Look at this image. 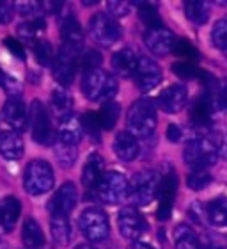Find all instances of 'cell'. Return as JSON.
<instances>
[{
  "instance_id": "74e56055",
  "label": "cell",
  "mask_w": 227,
  "mask_h": 249,
  "mask_svg": "<svg viewBox=\"0 0 227 249\" xmlns=\"http://www.w3.org/2000/svg\"><path fill=\"white\" fill-rule=\"evenodd\" d=\"M213 177L208 169H192V173L186 178V185L190 187L192 191H202L211 183Z\"/></svg>"
},
{
  "instance_id": "bcb514c9",
  "label": "cell",
  "mask_w": 227,
  "mask_h": 249,
  "mask_svg": "<svg viewBox=\"0 0 227 249\" xmlns=\"http://www.w3.org/2000/svg\"><path fill=\"white\" fill-rule=\"evenodd\" d=\"M188 215L192 217V221L197 224H204L206 221V207L201 205V203H194L190 208H188Z\"/></svg>"
},
{
  "instance_id": "8992f818",
  "label": "cell",
  "mask_w": 227,
  "mask_h": 249,
  "mask_svg": "<svg viewBox=\"0 0 227 249\" xmlns=\"http://www.w3.org/2000/svg\"><path fill=\"white\" fill-rule=\"evenodd\" d=\"M78 224H80V230H82L83 237H85L89 242H103V240L109 239V235H110L109 215H107L101 208H96V207L85 208V210L80 213Z\"/></svg>"
},
{
  "instance_id": "f907efd6",
  "label": "cell",
  "mask_w": 227,
  "mask_h": 249,
  "mask_svg": "<svg viewBox=\"0 0 227 249\" xmlns=\"http://www.w3.org/2000/svg\"><path fill=\"white\" fill-rule=\"evenodd\" d=\"M201 249H222V246L218 244V240L208 237L204 242H201Z\"/></svg>"
},
{
  "instance_id": "603a6c76",
  "label": "cell",
  "mask_w": 227,
  "mask_h": 249,
  "mask_svg": "<svg viewBox=\"0 0 227 249\" xmlns=\"http://www.w3.org/2000/svg\"><path fill=\"white\" fill-rule=\"evenodd\" d=\"M61 37H62V45H67L71 48H77V50H82L83 45V32L80 23L77 21V18L73 15L62 16L61 21Z\"/></svg>"
},
{
  "instance_id": "5b68a950",
  "label": "cell",
  "mask_w": 227,
  "mask_h": 249,
  "mask_svg": "<svg viewBox=\"0 0 227 249\" xmlns=\"http://www.w3.org/2000/svg\"><path fill=\"white\" fill-rule=\"evenodd\" d=\"M162 178L156 171H140L137 173L131 180H130V189H128V197L135 205L139 207H146L149 205L156 196H158V189H160Z\"/></svg>"
},
{
  "instance_id": "44dd1931",
  "label": "cell",
  "mask_w": 227,
  "mask_h": 249,
  "mask_svg": "<svg viewBox=\"0 0 227 249\" xmlns=\"http://www.w3.org/2000/svg\"><path fill=\"white\" fill-rule=\"evenodd\" d=\"M21 213V205L16 196H5L0 201V228L2 231L9 233L16 226Z\"/></svg>"
},
{
  "instance_id": "7a4b0ae2",
  "label": "cell",
  "mask_w": 227,
  "mask_h": 249,
  "mask_svg": "<svg viewBox=\"0 0 227 249\" xmlns=\"http://www.w3.org/2000/svg\"><path fill=\"white\" fill-rule=\"evenodd\" d=\"M156 123V104L151 98H140L128 110L126 132L133 135L135 139H147L155 134Z\"/></svg>"
},
{
  "instance_id": "d590c367",
  "label": "cell",
  "mask_w": 227,
  "mask_h": 249,
  "mask_svg": "<svg viewBox=\"0 0 227 249\" xmlns=\"http://www.w3.org/2000/svg\"><path fill=\"white\" fill-rule=\"evenodd\" d=\"M172 52H174L178 57L185 59V62H192V64L201 59V52H199V50H197V48L188 41V39H185V37L176 39L174 50H172Z\"/></svg>"
},
{
  "instance_id": "2e32d148",
  "label": "cell",
  "mask_w": 227,
  "mask_h": 249,
  "mask_svg": "<svg viewBox=\"0 0 227 249\" xmlns=\"http://www.w3.org/2000/svg\"><path fill=\"white\" fill-rule=\"evenodd\" d=\"M77 201H78L77 187H75L73 182H66L55 192V196L52 197L48 208H50L52 215H67V213H71L73 208L77 207Z\"/></svg>"
},
{
  "instance_id": "9a60e30c",
  "label": "cell",
  "mask_w": 227,
  "mask_h": 249,
  "mask_svg": "<svg viewBox=\"0 0 227 249\" xmlns=\"http://www.w3.org/2000/svg\"><path fill=\"white\" fill-rule=\"evenodd\" d=\"M2 120L15 132H25L29 128V110L20 98H9L2 107Z\"/></svg>"
},
{
  "instance_id": "5bb4252c",
  "label": "cell",
  "mask_w": 227,
  "mask_h": 249,
  "mask_svg": "<svg viewBox=\"0 0 227 249\" xmlns=\"http://www.w3.org/2000/svg\"><path fill=\"white\" fill-rule=\"evenodd\" d=\"M144 43L147 50L155 55H167L174 50V43H176V36L169 29L165 27H160V29H147L144 34Z\"/></svg>"
},
{
  "instance_id": "b9f144b4",
  "label": "cell",
  "mask_w": 227,
  "mask_h": 249,
  "mask_svg": "<svg viewBox=\"0 0 227 249\" xmlns=\"http://www.w3.org/2000/svg\"><path fill=\"white\" fill-rule=\"evenodd\" d=\"M101 62H103L101 53L93 50V48H89V50H85V52L80 55V62H78V64L83 68V73H85V71H93V70H99Z\"/></svg>"
},
{
  "instance_id": "f546056e",
  "label": "cell",
  "mask_w": 227,
  "mask_h": 249,
  "mask_svg": "<svg viewBox=\"0 0 227 249\" xmlns=\"http://www.w3.org/2000/svg\"><path fill=\"white\" fill-rule=\"evenodd\" d=\"M50 105H52L53 114H55L59 120H62V118H66L67 114H71L73 96L67 93L66 89H55V91L52 93Z\"/></svg>"
},
{
  "instance_id": "83f0119b",
  "label": "cell",
  "mask_w": 227,
  "mask_h": 249,
  "mask_svg": "<svg viewBox=\"0 0 227 249\" xmlns=\"http://www.w3.org/2000/svg\"><path fill=\"white\" fill-rule=\"evenodd\" d=\"M174 248L176 249H201V240L195 235V231L186 226L178 224L174 228Z\"/></svg>"
},
{
  "instance_id": "836d02e7",
  "label": "cell",
  "mask_w": 227,
  "mask_h": 249,
  "mask_svg": "<svg viewBox=\"0 0 227 249\" xmlns=\"http://www.w3.org/2000/svg\"><path fill=\"white\" fill-rule=\"evenodd\" d=\"M55 157H57V162L61 164L62 167H71L75 162H77V157H78V148L73 144H66V142H61V141H57L55 148Z\"/></svg>"
},
{
  "instance_id": "d4e9b609",
  "label": "cell",
  "mask_w": 227,
  "mask_h": 249,
  "mask_svg": "<svg viewBox=\"0 0 227 249\" xmlns=\"http://www.w3.org/2000/svg\"><path fill=\"white\" fill-rule=\"evenodd\" d=\"M23 141L16 132H2L0 134V155L5 160H20L23 157Z\"/></svg>"
},
{
  "instance_id": "277c9868",
  "label": "cell",
  "mask_w": 227,
  "mask_h": 249,
  "mask_svg": "<svg viewBox=\"0 0 227 249\" xmlns=\"http://www.w3.org/2000/svg\"><path fill=\"white\" fill-rule=\"evenodd\" d=\"M55 177L47 160H31L23 173V187L31 196H43L53 189Z\"/></svg>"
},
{
  "instance_id": "8fae6325",
  "label": "cell",
  "mask_w": 227,
  "mask_h": 249,
  "mask_svg": "<svg viewBox=\"0 0 227 249\" xmlns=\"http://www.w3.org/2000/svg\"><path fill=\"white\" fill-rule=\"evenodd\" d=\"M117 226L124 239L133 240V242L139 240L147 231V221L135 207L121 208V212L117 215Z\"/></svg>"
},
{
  "instance_id": "db71d44e",
  "label": "cell",
  "mask_w": 227,
  "mask_h": 249,
  "mask_svg": "<svg viewBox=\"0 0 227 249\" xmlns=\"http://www.w3.org/2000/svg\"><path fill=\"white\" fill-rule=\"evenodd\" d=\"M75 249H98V248H94V246H91V244H80Z\"/></svg>"
},
{
  "instance_id": "ffe728a7",
  "label": "cell",
  "mask_w": 227,
  "mask_h": 249,
  "mask_svg": "<svg viewBox=\"0 0 227 249\" xmlns=\"http://www.w3.org/2000/svg\"><path fill=\"white\" fill-rule=\"evenodd\" d=\"M112 150L121 160L131 162L139 157L140 146H139V141L135 139L131 134H128V132H119L115 135V139H114Z\"/></svg>"
},
{
  "instance_id": "4dcf8cb0",
  "label": "cell",
  "mask_w": 227,
  "mask_h": 249,
  "mask_svg": "<svg viewBox=\"0 0 227 249\" xmlns=\"http://www.w3.org/2000/svg\"><path fill=\"white\" fill-rule=\"evenodd\" d=\"M98 114V121H99V126L101 130H112L115 124H117V120H119V114H121V107L119 104L115 102H107V104L101 107Z\"/></svg>"
},
{
  "instance_id": "1f68e13d",
  "label": "cell",
  "mask_w": 227,
  "mask_h": 249,
  "mask_svg": "<svg viewBox=\"0 0 227 249\" xmlns=\"http://www.w3.org/2000/svg\"><path fill=\"white\" fill-rule=\"evenodd\" d=\"M185 15L192 23L204 25L208 21V18H210V7L204 2H195V0L185 2Z\"/></svg>"
},
{
  "instance_id": "ac0fdd59",
  "label": "cell",
  "mask_w": 227,
  "mask_h": 249,
  "mask_svg": "<svg viewBox=\"0 0 227 249\" xmlns=\"http://www.w3.org/2000/svg\"><path fill=\"white\" fill-rule=\"evenodd\" d=\"M215 112V104H213V94L202 93L195 96V100L190 105V121L197 128H206L210 126Z\"/></svg>"
},
{
  "instance_id": "d6986e66",
  "label": "cell",
  "mask_w": 227,
  "mask_h": 249,
  "mask_svg": "<svg viewBox=\"0 0 227 249\" xmlns=\"http://www.w3.org/2000/svg\"><path fill=\"white\" fill-rule=\"evenodd\" d=\"M105 177V160L99 153H91L83 166L82 173V183L87 191H96L101 178Z\"/></svg>"
},
{
  "instance_id": "8d00e7d4",
  "label": "cell",
  "mask_w": 227,
  "mask_h": 249,
  "mask_svg": "<svg viewBox=\"0 0 227 249\" xmlns=\"http://www.w3.org/2000/svg\"><path fill=\"white\" fill-rule=\"evenodd\" d=\"M80 121H82L83 132H85L96 144L101 142V126H99L98 114H96V112H85V114L80 118Z\"/></svg>"
},
{
  "instance_id": "ba28073f",
  "label": "cell",
  "mask_w": 227,
  "mask_h": 249,
  "mask_svg": "<svg viewBox=\"0 0 227 249\" xmlns=\"http://www.w3.org/2000/svg\"><path fill=\"white\" fill-rule=\"evenodd\" d=\"M130 183L123 173L117 171H107L105 177L101 178L99 185L96 187V197L99 201L107 203V205H119L128 197Z\"/></svg>"
},
{
  "instance_id": "30bf717a",
  "label": "cell",
  "mask_w": 227,
  "mask_h": 249,
  "mask_svg": "<svg viewBox=\"0 0 227 249\" xmlns=\"http://www.w3.org/2000/svg\"><path fill=\"white\" fill-rule=\"evenodd\" d=\"M29 121H31V128H32V139L36 141L37 144L48 146L55 141V132L52 128L50 116H48L45 105L39 100H34L31 104Z\"/></svg>"
},
{
  "instance_id": "52a82bcc",
  "label": "cell",
  "mask_w": 227,
  "mask_h": 249,
  "mask_svg": "<svg viewBox=\"0 0 227 249\" xmlns=\"http://www.w3.org/2000/svg\"><path fill=\"white\" fill-rule=\"evenodd\" d=\"M89 34L101 47H112L123 37V29L109 13H98L89 20Z\"/></svg>"
},
{
  "instance_id": "f35d334b",
  "label": "cell",
  "mask_w": 227,
  "mask_h": 249,
  "mask_svg": "<svg viewBox=\"0 0 227 249\" xmlns=\"http://www.w3.org/2000/svg\"><path fill=\"white\" fill-rule=\"evenodd\" d=\"M172 71H174V75L183 78V80H194V78L201 77L202 70H199V68H197L195 64H192V62L178 61L172 64Z\"/></svg>"
},
{
  "instance_id": "7c38bea8",
  "label": "cell",
  "mask_w": 227,
  "mask_h": 249,
  "mask_svg": "<svg viewBox=\"0 0 227 249\" xmlns=\"http://www.w3.org/2000/svg\"><path fill=\"white\" fill-rule=\"evenodd\" d=\"M133 78H135L137 88H139L142 93H149V91H153L156 86H160L163 75H162V68L158 66L153 59L139 57L137 68H135V73H133Z\"/></svg>"
},
{
  "instance_id": "7dc6e473",
  "label": "cell",
  "mask_w": 227,
  "mask_h": 249,
  "mask_svg": "<svg viewBox=\"0 0 227 249\" xmlns=\"http://www.w3.org/2000/svg\"><path fill=\"white\" fill-rule=\"evenodd\" d=\"M4 43H5V48H7L15 57L25 59V48L21 47V43L18 41V39H15V37H5Z\"/></svg>"
},
{
  "instance_id": "816d5d0a",
  "label": "cell",
  "mask_w": 227,
  "mask_h": 249,
  "mask_svg": "<svg viewBox=\"0 0 227 249\" xmlns=\"http://www.w3.org/2000/svg\"><path fill=\"white\" fill-rule=\"evenodd\" d=\"M130 249H155L153 246L146 244V242H140V240H135L133 244L130 246Z\"/></svg>"
},
{
  "instance_id": "4316f807",
  "label": "cell",
  "mask_w": 227,
  "mask_h": 249,
  "mask_svg": "<svg viewBox=\"0 0 227 249\" xmlns=\"http://www.w3.org/2000/svg\"><path fill=\"white\" fill-rule=\"evenodd\" d=\"M50 231H52L55 244L61 246V248H66L71 242L73 231L67 215H52L50 217Z\"/></svg>"
},
{
  "instance_id": "cb8c5ba5",
  "label": "cell",
  "mask_w": 227,
  "mask_h": 249,
  "mask_svg": "<svg viewBox=\"0 0 227 249\" xmlns=\"http://www.w3.org/2000/svg\"><path fill=\"white\" fill-rule=\"evenodd\" d=\"M137 61L139 57L135 55V52L131 48H123V50H119V52L114 53L112 57V70L115 75L119 77H133L135 73V68H137Z\"/></svg>"
},
{
  "instance_id": "4fadbf2b",
  "label": "cell",
  "mask_w": 227,
  "mask_h": 249,
  "mask_svg": "<svg viewBox=\"0 0 227 249\" xmlns=\"http://www.w3.org/2000/svg\"><path fill=\"white\" fill-rule=\"evenodd\" d=\"M176 192H178V177H176L174 171H170L162 178L160 189H158V210H156L158 221L170 219L172 207H174Z\"/></svg>"
},
{
  "instance_id": "681fc988",
  "label": "cell",
  "mask_w": 227,
  "mask_h": 249,
  "mask_svg": "<svg viewBox=\"0 0 227 249\" xmlns=\"http://www.w3.org/2000/svg\"><path fill=\"white\" fill-rule=\"evenodd\" d=\"M167 139L170 141V142H179L181 139H183V130H181V126H178V124H169L167 126Z\"/></svg>"
},
{
  "instance_id": "d6a6232c",
  "label": "cell",
  "mask_w": 227,
  "mask_h": 249,
  "mask_svg": "<svg viewBox=\"0 0 227 249\" xmlns=\"http://www.w3.org/2000/svg\"><path fill=\"white\" fill-rule=\"evenodd\" d=\"M47 29V21L43 16H36V18H32L29 21H23L18 25V34H20L25 41H34L37 37L39 32H43Z\"/></svg>"
},
{
  "instance_id": "f1b7e54d",
  "label": "cell",
  "mask_w": 227,
  "mask_h": 249,
  "mask_svg": "<svg viewBox=\"0 0 227 249\" xmlns=\"http://www.w3.org/2000/svg\"><path fill=\"white\" fill-rule=\"evenodd\" d=\"M206 217L213 226H227V197H215L206 205Z\"/></svg>"
},
{
  "instance_id": "7402d4cb",
  "label": "cell",
  "mask_w": 227,
  "mask_h": 249,
  "mask_svg": "<svg viewBox=\"0 0 227 249\" xmlns=\"http://www.w3.org/2000/svg\"><path fill=\"white\" fill-rule=\"evenodd\" d=\"M83 128H82V121L80 118L73 114H67L66 118L59 120V141L61 142H66V144L77 146L80 141H82Z\"/></svg>"
},
{
  "instance_id": "ee69618b",
  "label": "cell",
  "mask_w": 227,
  "mask_h": 249,
  "mask_svg": "<svg viewBox=\"0 0 227 249\" xmlns=\"http://www.w3.org/2000/svg\"><path fill=\"white\" fill-rule=\"evenodd\" d=\"M213 104H215V112L227 114V78L218 82L215 93H213Z\"/></svg>"
},
{
  "instance_id": "9c48e42d",
  "label": "cell",
  "mask_w": 227,
  "mask_h": 249,
  "mask_svg": "<svg viewBox=\"0 0 227 249\" xmlns=\"http://www.w3.org/2000/svg\"><path fill=\"white\" fill-rule=\"evenodd\" d=\"M78 62H80V50L67 47V45H62L59 48L57 55L53 57V77L62 88H67L73 84L78 70Z\"/></svg>"
},
{
  "instance_id": "484cf974",
  "label": "cell",
  "mask_w": 227,
  "mask_h": 249,
  "mask_svg": "<svg viewBox=\"0 0 227 249\" xmlns=\"http://www.w3.org/2000/svg\"><path fill=\"white\" fill-rule=\"evenodd\" d=\"M21 240L27 249H41L45 246V233L36 219L29 217L21 228Z\"/></svg>"
},
{
  "instance_id": "c3c4849f",
  "label": "cell",
  "mask_w": 227,
  "mask_h": 249,
  "mask_svg": "<svg viewBox=\"0 0 227 249\" xmlns=\"http://www.w3.org/2000/svg\"><path fill=\"white\" fill-rule=\"evenodd\" d=\"M13 15H15V5L0 2V25L9 23V21L13 20Z\"/></svg>"
},
{
  "instance_id": "7bdbcfd3",
  "label": "cell",
  "mask_w": 227,
  "mask_h": 249,
  "mask_svg": "<svg viewBox=\"0 0 227 249\" xmlns=\"http://www.w3.org/2000/svg\"><path fill=\"white\" fill-rule=\"evenodd\" d=\"M0 88L9 94V98H20V94H21L20 82H18V80H15L13 77H9V75L2 70V68H0Z\"/></svg>"
},
{
  "instance_id": "e575fe53",
  "label": "cell",
  "mask_w": 227,
  "mask_h": 249,
  "mask_svg": "<svg viewBox=\"0 0 227 249\" xmlns=\"http://www.w3.org/2000/svg\"><path fill=\"white\" fill-rule=\"evenodd\" d=\"M139 18L147 29H160V27H163V21H162L156 7L153 4H147V2L139 5Z\"/></svg>"
},
{
  "instance_id": "f5cc1de1",
  "label": "cell",
  "mask_w": 227,
  "mask_h": 249,
  "mask_svg": "<svg viewBox=\"0 0 227 249\" xmlns=\"http://www.w3.org/2000/svg\"><path fill=\"white\" fill-rule=\"evenodd\" d=\"M220 155L227 160V142H222V146H220Z\"/></svg>"
},
{
  "instance_id": "f6af8a7d",
  "label": "cell",
  "mask_w": 227,
  "mask_h": 249,
  "mask_svg": "<svg viewBox=\"0 0 227 249\" xmlns=\"http://www.w3.org/2000/svg\"><path fill=\"white\" fill-rule=\"evenodd\" d=\"M107 9H109V15L112 16V18H123V16H126L130 13V9H131V5L128 4V2H119V0H110L109 4H107Z\"/></svg>"
},
{
  "instance_id": "ab89813d",
  "label": "cell",
  "mask_w": 227,
  "mask_h": 249,
  "mask_svg": "<svg viewBox=\"0 0 227 249\" xmlns=\"http://www.w3.org/2000/svg\"><path fill=\"white\" fill-rule=\"evenodd\" d=\"M34 57H36V61L39 62V64H43V66H48L50 62L53 61V48L52 45L48 41H45V39H37L36 43H34Z\"/></svg>"
},
{
  "instance_id": "3957f363",
  "label": "cell",
  "mask_w": 227,
  "mask_h": 249,
  "mask_svg": "<svg viewBox=\"0 0 227 249\" xmlns=\"http://www.w3.org/2000/svg\"><path fill=\"white\" fill-rule=\"evenodd\" d=\"M82 93L91 102H109L117 93V80L105 70L85 71L82 78Z\"/></svg>"
},
{
  "instance_id": "11a10c76",
  "label": "cell",
  "mask_w": 227,
  "mask_h": 249,
  "mask_svg": "<svg viewBox=\"0 0 227 249\" xmlns=\"http://www.w3.org/2000/svg\"><path fill=\"white\" fill-rule=\"evenodd\" d=\"M226 55H227V50H226Z\"/></svg>"
},
{
  "instance_id": "60d3db41",
  "label": "cell",
  "mask_w": 227,
  "mask_h": 249,
  "mask_svg": "<svg viewBox=\"0 0 227 249\" xmlns=\"http://www.w3.org/2000/svg\"><path fill=\"white\" fill-rule=\"evenodd\" d=\"M211 41L215 47L224 50V52L227 50V16L215 23L211 31Z\"/></svg>"
},
{
  "instance_id": "e0dca14e",
  "label": "cell",
  "mask_w": 227,
  "mask_h": 249,
  "mask_svg": "<svg viewBox=\"0 0 227 249\" xmlns=\"http://www.w3.org/2000/svg\"><path fill=\"white\" fill-rule=\"evenodd\" d=\"M186 100H188V91H186L185 86L172 84V86L165 88L158 94L156 104H158V107H160L163 112H167V114H176V112H179L186 105Z\"/></svg>"
},
{
  "instance_id": "6da1fadb",
  "label": "cell",
  "mask_w": 227,
  "mask_h": 249,
  "mask_svg": "<svg viewBox=\"0 0 227 249\" xmlns=\"http://www.w3.org/2000/svg\"><path fill=\"white\" fill-rule=\"evenodd\" d=\"M222 142V134H217V132H208L204 135H199L186 142L183 159L194 169H208L210 166L217 164Z\"/></svg>"
}]
</instances>
